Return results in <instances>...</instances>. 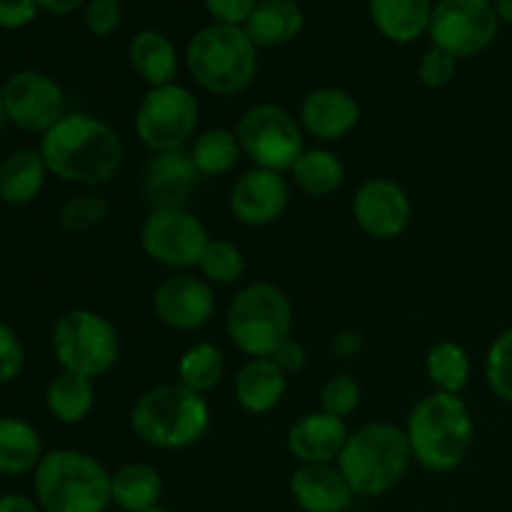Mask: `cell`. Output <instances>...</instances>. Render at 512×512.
I'll list each match as a JSON object with an SVG mask.
<instances>
[{
    "mask_svg": "<svg viewBox=\"0 0 512 512\" xmlns=\"http://www.w3.org/2000/svg\"><path fill=\"white\" fill-rule=\"evenodd\" d=\"M38 150L48 173L73 185H103L123 165L120 135L90 113H65L40 135Z\"/></svg>",
    "mask_w": 512,
    "mask_h": 512,
    "instance_id": "cell-1",
    "label": "cell"
},
{
    "mask_svg": "<svg viewBox=\"0 0 512 512\" xmlns=\"http://www.w3.org/2000/svg\"><path fill=\"white\" fill-rule=\"evenodd\" d=\"M403 430L415 463L435 475L460 468L475 440V420L468 403L460 395L438 390L413 405Z\"/></svg>",
    "mask_w": 512,
    "mask_h": 512,
    "instance_id": "cell-2",
    "label": "cell"
},
{
    "mask_svg": "<svg viewBox=\"0 0 512 512\" xmlns=\"http://www.w3.org/2000/svg\"><path fill=\"white\" fill-rule=\"evenodd\" d=\"M33 490L43 512H105L113 505L108 468L75 448L48 450L33 470Z\"/></svg>",
    "mask_w": 512,
    "mask_h": 512,
    "instance_id": "cell-3",
    "label": "cell"
},
{
    "mask_svg": "<svg viewBox=\"0 0 512 512\" xmlns=\"http://www.w3.org/2000/svg\"><path fill=\"white\" fill-rule=\"evenodd\" d=\"M130 428L150 448L185 450L208 433L210 405L203 395L180 383L155 385L135 400Z\"/></svg>",
    "mask_w": 512,
    "mask_h": 512,
    "instance_id": "cell-4",
    "label": "cell"
},
{
    "mask_svg": "<svg viewBox=\"0 0 512 512\" xmlns=\"http://www.w3.org/2000/svg\"><path fill=\"white\" fill-rule=\"evenodd\" d=\"M335 463L355 498H380L405 478L413 453L403 428L393 423H368L350 433Z\"/></svg>",
    "mask_w": 512,
    "mask_h": 512,
    "instance_id": "cell-5",
    "label": "cell"
},
{
    "mask_svg": "<svg viewBox=\"0 0 512 512\" xmlns=\"http://www.w3.org/2000/svg\"><path fill=\"white\" fill-rule=\"evenodd\" d=\"M185 65L203 90L235 95L243 93L258 73V48L243 25L210 23L190 38Z\"/></svg>",
    "mask_w": 512,
    "mask_h": 512,
    "instance_id": "cell-6",
    "label": "cell"
},
{
    "mask_svg": "<svg viewBox=\"0 0 512 512\" xmlns=\"http://www.w3.org/2000/svg\"><path fill=\"white\" fill-rule=\"evenodd\" d=\"M225 330L248 358H270L293 333V305L273 283H250L230 300Z\"/></svg>",
    "mask_w": 512,
    "mask_h": 512,
    "instance_id": "cell-7",
    "label": "cell"
},
{
    "mask_svg": "<svg viewBox=\"0 0 512 512\" xmlns=\"http://www.w3.org/2000/svg\"><path fill=\"white\" fill-rule=\"evenodd\" d=\"M50 343L60 368L90 380L108 375L120 360L118 330L103 313L90 308L65 310L55 320Z\"/></svg>",
    "mask_w": 512,
    "mask_h": 512,
    "instance_id": "cell-8",
    "label": "cell"
},
{
    "mask_svg": "<svg viewBox=\"0 0 512 512\" xmlns=\"http://www.w3.org/2000/svg\"><path fill=\"white\" fill-rule=\"evenodd\" d=\"M235 135L243 155L255 168L275 170V173H290L295 160L305 150L300 120L275 103H258L245 110Z\"/></svg>",
    "mask_w": 512,
    "mask_h": 512,
    "instance_id": "cell-9",
    "label": "cell"
},
{
    "mask_svg": "<svg viewBox=\"0 0 512 512\" xmlns=\"http://www.w3.org/2000/svg\"><path fill=\"white\" fill-rule=\"evenodd\" d=\"M200 120L198 98L185 85L150 88L135 110V133L153 153L185 148Z\"/></svg>",
    "mask_w": 512,
    "mask_h": 512,
    "instance_id": "cell-10",
    "label": "cell"
},
{
    "mask_svg": "<svg viewBox=\"0 0 512 512\" xmlns=\"http://www.w3.org/2000/svg\"><path fill=\"white\" fill-rule=\"evenodd\" d=\"M500 18L493 0H438L428 35L435 48L453 58H473L498 38Z\"/></svg>",
    "mask_w": 512,
    "mask_h": 512,
    "instance_id": "cell-11",
    "label": "cell"
},
{
    "mask_svg": "<svg viewBox=\"0 0 512 512\" xmlns=\"http://www.w3.org/2000/svg\"><path fill=\"white\" fill-rule=\"evenodd\" d=\"M210 235L203 220L188 208H158L145 215L140 225V245L145 255L170 270L198 268V260Z\"/></svg>",
    "mask_w": 512,
    "mask_h": 512,
    "instance_id": "cell-12",
    "label": "cell"
},
{
    "mask_svg": "<svg viewBox=\"0 0 512 512\" xmlns=\"http://www.w3.org/2000/svg\"><path fill=\"white\" fill-rule=\"evenodd\" d=\"M0 88L8 123L23 133L45 135L65 115L63 88L40 70H18Z\"/></svg>",
    "mask_w": 512,
    "mask_h": 512,
    "instance_id": "cell-13",
    "label": "cell"
},
{
    "mask_svg": "<svg viewBox=\"0 0 512 512\" xmlns=\"http://www.w3.org/2000/svg\"><path fill=\"white\" fill-rule=\"evenodd\" d=\"M353 218L365 235L375 240H393L408 230L413 203L408 190L390 178H370L355 190Z\"/></svg>",
    "mask_w": 512,
    "mask_h": 512,
    "instance_id": "cell-14",
    "label": "cell"
},
{
    "mask_svg": "<svg viewBox=\"0 0 512 512\" xmlns=\"http://www.w3.org/2000/svg\"><path fill=\"white\" fill-rule=\"evenodd\" d=\"M153 313L168 328L193 333L210 323L215 313V295L208 280L190 273H173L155 288Z\"/></svg>",
    "mask_w": 512,
    "mask_h": 512,
    "instance_id": "cell-15",
    "label": "cell"
},
{
    "mask_svg": "<svg viewBox=\"0 0 512 512\" xmlns=\"http://www.w3.org/2000/svg\"><path fill=\"white\" fill-rule=\"evenodd\" d=\"M290 203V185L283 173L253 168L240 175L230 188V213L240 225L265 228L283 218Z\"/></svg>",
    "mask_w": 512,
    "mask_h": 512,
    "instance_id": "cell-16",
    "label": "cell"
},
{
    "mask_svg": "<svg viewBox=\"0 0 512 512\" xmlns=\"http://www.w3.org/2000/svg\"><path fill=\"white\" fill-rule=\"evenodd\" d=\"M203 175L195 168L190 150H165L148 160L143 173V198L150 210L185 208Z\"/></svg>",
    "mask_w": 512,
    "mask_h": 512,
    "instance_id": "cell-17",
    "label": "cell"
},
{
    "mask_svg": "<svg viewBox=\"0 0 512 512\" xmlns=\"http://www.w3.org/2000/svg\"><path fill=\"white\" fill-rule=\"evenodd\" d=\"M358 98L345 88L325 85V88L310 90L300 103V125L308 135L323 140V143H335L343 140L358 128L360 123Z\"/></svg>",
    "mask_w": 512,
    "mask_h": 512,
    "instance_id": "cell-18",
    "label": "cell"
},
{
    "mask_svg": "<svg viewBox=\"0 0 512 512\" xmlns=\"http://www.w3.org/2000/svg\"><path fill=\"white\" fill-rule=\"evenodd\" d=\"M348 438L350 430L343 418H335L325 410H313L290 425L285 445L298 465H328L340 458Z\"/></svg>",
    "mask_w": 512,
    "mask_h": 512,
    "instance_id": "cell-19",
    "label": "cell"
},
{
    "mask_svg": "<svg viewBox=\"0 0 512 512\" xmlns=\"http://www.w3.org/2000/svg\"><path fill=\"white\" fill-rule=\"evenodd\" d=\"M290 498L303 512H348L355 493L338 465H298L290 475Z\"/></svg>",
    "mask_w": 512,
    "mask_h": 512,
    "instance_id": "cell-20",
    "label": "cell"
},
{
    "mask_svg": "<svg viewBox=\"0 0 512 512\" xmlns=\"http://www.w3.org/2000/svg\"><path fill=\"white\" fill-rule=\"evenodd\" d=\"M235 400L250 415H265L280 405L288 390V375L273 358H250L235 375Z\"/></svg>",
    "mask_w": 512,
    "mask_h": 512,
    "instance_id": "cell-21",
    "label": "cell"
},
{
    "mask_svg": "<svg viewBox=\"0 0 512 512\" xmlns=\"http://www.w3.org/2000/svg\"><path fill=\"white\" fill-rule=\"evenodd\" d=\"M305 25L303 8L298 0H260L243 30L255 48H280L293 43Z\"/></svg>",
    "mask_w": 512,
    "mask_h": 512,
    "instance_id": "cell-22",
    "label": "cell"
},
{
    "mask_svg": "<svg viewBox=\"0 0 512 512\" xmlns=\"http://www.w3.org/2000/svg\"><path fill=\"white\" fill-rule=\"evenodd\" d=\"M48 165L38 148H18L0 163V203L23 208L33 203L45 188Z\"/></svg>",
    "mask_w": 512,
    "mask_h": 512,
    "instance_id": "cell-23",
    "label": "cell"
},
{
    "mask_svg": "<svg viewBox=\"0 0 512 512\" xmlns=\"http://www.w3.org/2000/svg\"><path fill=\"white\" fill-rule=\"evenodd\" d=\"M128 63L133 73L150 88L170 85L178 78V53L173 40L160 30H140L130 38Z\"/></svg>",
    "mask_w": 512,
    "mask_h": 512,
    "instance_id": "cell-24",
    "label": "cell"
},
{
    "mask_svg": "<svg viewBox=\"0 0 512 512\" xmlns=\"http://www.w3.org/2000/svg\"><path fill=\"white\" fill-rule=\"evenodd\" d=\"M433 0H370V20L390 43L408 45L428 33Z\"/></svg>",
    "mask_w": 512,
    "mask_h": 512,
    "instance_id": "cell-25",
    "label": "cell"
},
{
    "mask_svg": "<svg viewBox=\"0 0 512 512\" xmlns=\"http://www.w3.org/2000/svg\"><path fill=\"white\" fill-rule=\"evenodd\" d=\"M110 498L125 512L158 508L163 498V478L148 463H125L110 473Z\"/></svg>",
    "mask_w": 512,
    "mask_h": 512,
    "instance_id": "cell-26",
    "label": "cell"
},
{
    "mask_svg": "<svg viewBox=\"0 0 512 512\" xmlns=\"http://www.w3.org/2000/svg\"><path fill=\"white\" fill-rule=\"evenodd\" d=\"M43 455V440L35 425L15 415H0V475L33 473Z\"/></svg>",
    "mask_w": 512,
    "mask_h": 512,
    "instance_id": "cell-27",
    "label": "cell"
},
{
    "mask_svg": "<svg viewBox=\"0 0 512 512\" xmlns=\"http://www.w3.org/2000/svg\"><path fill=\"white\" fill-rule=\"evenodd\" d=\"M45 408L63 425L83 423L95 408V380L60 370L45 390Z\"/></svg>",
    "mask_w": 512,
    "mask_h": 512,
    "instance_id": "cell-28",
    "label": "cell"
},
{
    "mask_svg": "<svg viewBox=\"0 0 512 512\" xmlns=\"http://www.w3.org/2000/svg\"><path fill=\"white\" fill-rule=\"evenodd\" d=\"M293 183L313 198L333 195L345 180V165L333 150L328 148H305L295 165L290 168Z\"/></svg>",
    "mask_w": 512,
    "mask_h": 512,
    "instance_id": "cell-29",
    "label": "cell"
},
{
    "mask_svg": "<svg viewBox=\"0 0 512 512\" xmlns=\"http://www.w3.org/2000/svg\"><path fill=\"white\" fill-rule=\"evenodd\" d=\"M240 155H243V148H240L238 135L228 128L203 130L190 145V158L203 178H218V175L230 173L238 165Z\"/></svg>",
    "mask_w": 512,
    "mask_h": 512,
    "instance_id": "cell-30",
    "label": "cell"
},
{
    "mask_svg": "<svg viewBox=\"0 0 512 512\" xmlns=\"http://www.w3.org/2000/svg\"><path fill=\"white\" fill-rule=\"evenodd\" d=\"M470 355L455 340H440L425 355V373L438 393L460 395L470 380Z\"/></svg>",
    "mask_w": 512,
    "mask_h": 512,
    "instance_id": "cell-31",
    "label": "cell"
},
{
    "mask_svg": "<svg viewBox=\"0 0 512 512\" xmlns=\"http://www.w3.org/2000/svg\"><path fill=\"white\" fill-rule=\"evenodd\" d=\"M223 375H225V358H223V350H220L215 343L190 345L178 360V383L185 385V388L195 390V393L200 395L218 388Z\"/></svg>",
    "mask_w": 512,
    "mask_h": 512,
    "instance_id": "cell-32",
    "label": "cell"
},
{
    "mask_svg": "<svg viewBox=\"0 0 512 512\" xmlns=\"http://www.w3.org/2000/svg\"><path fill=\"white\" fill-rule=\"evenodd\" d=\"M198 270L203 280L218 285H233L243 278L245 273V258L243 250L235 243L223 238H210L205 245L203 255L198 260Z\"/></svg>",
    "mask_w": 512,
    "mask_h": 512,
    "instance_id": "cell-33",
    "label": "cell"
},
{
    "mask_svg": "<svg viewBox=\"0 0 512 512\" xmlns=\"http://www.w3.org/2000/svg\"><path fill=\"white\" fill-rule=\"evenodd\" d=\"M485 380L500 400L512 403V328L503 330L490 343L485 355Z\"/></svg>",
    "mask_w": 512,
    "mask_h": 512,
    "instance_id": "cell-34",
    "label": "cell"
},
{
    "mask_svg": "<svg viewBox=\"0 0 512 512\" xmlns=\"http://www.w3.org/2000/svg\"><path fill=\"white\" fill-rule=\"evenodd\" d=\"M108 210V198L95 193H83L65 200L58 218L63 230H68V233H85V230H93L95 225L103 223L108 218Z\"/></svg>",
    "mask_w": 512,
    "mask_h": 512,
    "instance_id": "cell-35",
    "label": "cell"
},
{
    "mask_svg": "<svg viewBox=\"0 0 512 512\" xmlns=\"http://www.w3.org/2000/svg\"><path fill=\"white\" fill-rule=\"evenodd\" d=\"M360 398H363V390L358 380L350 373H335L320 388V410L345 420L358 410Z\"/></svg>",
    "mask_w": 512,
    "mask_h": 512,
    "instance_id": "cell-36",
    "label": "cell"
},
{
    "mask_svg": "<svg viewBox=\"0 0 512 512\" xmlns=\"http://www.w3.org/2000/svg\"><path fill=\"white\" fill-rule=\"evenodd\" d=\"M455 73H458V58L435 48V45H430L423 53V58H420L418 78L425 88H445L455 78Z\"/></svg>",
    "mask_w": 512,
    "mask_h": 512,
    "instance_id": "cell-37",
    "label": "cell"
},
{
    "mask_svg": "<svg viewBox=\"0 0 512 512\" xmlns=\"http://www.w3.org/2000/svg\"><path fill=\"white\" fill-rule=\"evenodd\" d=\"M25 368V345L20 335L0 320V385L13 383Z\"/></svg>",
    "mask_w": 512,
    "mask_h": 512,
    "instance_id": "cell-38",
    "label": "cell"
},
{
    "mask_svg": "<svg viewBox=\"0 0 512 512\" xmlns=\"http://www.w3.org/2000/svg\"><path fill=\"white\" fill-rule=\"evenodd\" d=\"M83 23L88 28V33L105 38V35H113L120 28V23H123V8H120L118 0H88L85 3Z\"/></svg>",
    "mask_w": 512,
    "mask_h": 512,
    "instance_id": "cell-39",
    "label": "cell"
},
{
    "mask_svg": "<svg viewBox=\"0 0 512 512\" xmlns=\"http://www.w3.org/2000/svg\"><path fill=\"white\" fill-rule=\"evenodd\" d=\"M38 0H0V28L20 30L33 23L40 13Z\"/></svg>",
    "mask_w": 512,
    "mask_h": 512,
    "instance_id": "cell-40",
    "label": "cell"
},
{
    "mask_svg": "<svg viewBox=\"0 0 512 512\" xmlns=\"http://www.w3.org/2000/svg\"><path fill=\"white\" fill-rule=\"evenodd\" d=\"M203 3L215 18V23L245 25V20L250 18L260 0H203Z\"/></svg>",
    "mask_w": 512,
    "mask_h": 512,
    "instance_id": "cell-41",
    "label": "cell"
},
{
    "mask_svg": "<svg viewBox=\"0 0 512 512\" xmlns=\"http://www.w3.org/2000/svg\"><path fill=\"white\" fill-rule=\"evenodd\" d=\"M270 358H273V363L278 365L285 375L298 373V370H303L305 363H308V353H305V348L293 338V335H290L288 340H283V343L273 350Z\"/></svg>",
    "mask_w": 512,
    "mask_h": 512,
    "instance_id": "cell-42",
    "label": "cell"
},
{
    "mask_svg": "<svg viewBox=\"0 0 512 512\" xmlns=\"http://www.w3.org/2000/svg\"><path fill=\"white\" fill-rule=\"evenodd\" d=\"M0 512H43V508L23 493H5L0 495Z\"/></svg>",
    "mask_w": 512,
    "mask_h": 512,
    "instance_id": "cell-43",
    "label": "cell"
},
{
    "mask_svg": "<svg viewBox=\"0 0 512 512\" xmlns=\"http://www.w3.org/2000/svg\"><path fill=\"white\" fill-rule=\"evenodd\" d=\"M38 3H40V8L48 10V13L68 15V13H73V10H78L85 0H38Z\"/></svg>",
    "mask_w": 512,
    "mask_h": 512,
    "instance_id": "cell-44",
    "label": "cell"
},
{
    "mask_svg": "<svg viewBox=\"0 0 512 512\" xmlns=\"http://www.w3.org/2000/svg\"><path fill=\"white\" fill-rule=\"evenodd\" d=\"M495 10H498L500 23L512 25V0H493Z\"/></svg>",
    "mask_w": 512,
    "mask_h": 512,
    "instance_id": "cell-45",
    "label": "cell"
},
{
    "mask_svg": "<svg viewBox=\"0 0 512 512\" xmlns=\"http://www.w3.org/2000/svg\"><path fill=\"white\" fill-rule=\"evenodd\" d=\"M8 123V113H5V100H3V88H0V128Z\"/></svg>",
    "mask_w": 512,
    "mask_h": 512,
    "instance_id": "cell-46",
    "label": "cell"
},
{
    "mask_svg": "<svg viewBox=\"0 0 512 512\" xmlns=\"http://www.w3.org/2000/svg\"><path fill=\"white\" fill-rule=\"evenodd\" d=\"M143 512H173V510H168V508H163V505H158V508H150V510H143Z\"/></svg>",
    "mask_w": 512,
    "mask_h": 512,
    "instance_id": "cell-47",
    "label": "cell"
},
{
    "mask_svg": "<svg viewBox=\"0 0 512 512\" xmlns=\"http://www.w3.org/2000/svg\"><path fill=\"white\" fill-rule=\"evenodd\" d=\"M418 512H438V510H418Z\"/></svg>",
    "mask_w": 512,
    "mask_h": 512,
    "instance_id": "cell-48",
    "label": "cell"
},
{
    "mask_svg": "<svg viewBox=\"0 0 512 512\" xmlns=\"http://www.w3.org/2000/svg\"><path fill=\"white\" fill-rule=\"evenodd\" d=\"M200 512H218V510H200Z\"/></svg>",
    "mask_w": 512,
    "mask_h": 512,
    "instance_id": "cell-49",
    "label": "cell"
},
{
    "mask_svg": "<svg viewBox=\"0 0 512 512\" xmlns=\"http://www.w3.org/2000/svg\"><path fill=\"white\" fill-rule=\"evenodd\" d=\"M118 3H123V0H118Z\"/></svg>",
    "mask_w": 512,
    "mask_h": 512,
    "instance_id": "cell-50",
    "label": "cell"
}]
</instances>
